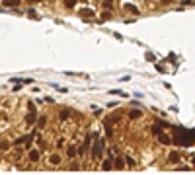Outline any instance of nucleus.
Returning a JSON list of instances; mask_svg holds the SVG:
<instances>
[{
    "mask_svg": "<svg viewBox=\"0 0 195 175\" xmlns=\"http://www.w3.org/2000/svg\"><path fill=\"white\" fill-rule=\"evenodd\" d=\"M20 2H22V0H4V4H6V6H18Z\"/></svg>",
    "mask_w": 195,
    "mask_h": 175,
    "instance_id": "nucleus-1",
    "label": "nucleus"
},
{
    "mask_svg": "<svg viewBox=\"0 0 195 175\" xmlns=\"http://www.w3.org/2000/svg\"><path fill=\"white\" fill-rule=\"evenodd\" d=\"M37 158H39V154H37V150H33V152H29V160H37Z\"/></svg>",
    "mask_w": 195,
    "mask_h": 175,
    "instance_id": "nucleus-2",
    "label": "nucleus"
},
{
    "mask_svg": "<svg viewBox=\"0 0 195 175\" xmlns=\"http://www.w3.org/2000/svg\"><path fill=\"white\" fill-rule=\"evenodd\" d=\"M51 162H53V163H59V162H61V158H57V154H55V156L51 158Z\"/></svg>",
    "mask_w": 195,
    "mask_h": 175,
    "instance_id": "nucleus-3",
    "label": "nucleus"
},
{
    "mask_svg": "<svg viewBox=\"0 0 195 175\" xmlns=\"http://www.w3.org/2000/svg\"><path fill=\"white\" fill-rule=\"evenodd\" d=\"M103 169H111V162H105L103 163Z\"/></svg>",
    "mask_w": 195,
    "mask_h": 175,
    "instance_id": "nucleus-4",
    "label": "nucleus"
},
{
    "mask_svg": "<svg viewBox=\"0 0 195 175\" xmlns=\"http://www.w3.org/2000/svg\"><path fill=\"white\" fill-rule=\"evenodd\" d=\"M72 4H74V0H66V6H68V8H70Z\"/></svg>",
    "mask_w": 195,
    "mask_h": 175,
    "instance_id": "nucleus-5",
    "label": "nucleus"
},
{
    "mask_svg": "<svg viewBox=\"0 0 195 175\" xmlns=\"http://www.w3.org/2000/svg\"><path fill=\"white\" fill-rule=\"evenodd\" d=\"M193 162H195V160H193Z\"/></svg>",
    "mask_w": 195,
    "mask_h": 175,
    "instance_id": "nucleus-6",
    "label": "nucleus"
}]
</instances>
